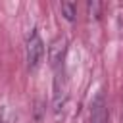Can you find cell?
I'll list each match as a JSON object with an SVG mask.
<instances>
[{
  "mask_svg": "<svg viewBox=\"0 0 123 123\" xmlns=\"http://www.w3.org/2000/svg\"><path fill=\"white\" fill-rule=\"evenodd\" d=\"M67 46H69V40H67V37H63V35H60V37H56L50 44H48V62H50V65L54 67V69H62V65H63V60H65V54H67Z\"/></svg>",
  "mask_w": 123,
  "mask_h": 123,
  "instance_id": "7a4b0ae2",
  "label": "cell"
},
{
  "mask_svg": "<svg viewBox=\"0 0 123 123\" xmlns=\"http://www.w3.org/2000/svg\"><path fill=\"white\" fill-rule=\"evenodd\" d=\"M67 81L62 75V71H58L56 81H54V100H52V110L56 113V117H60V113H63L65 106H67Z\"/></svg>",
  "mask_w": 123,
  "mask_h": 123,
  "instance_id": "3957f363",
  "label": "cell"
},
{
  "mask_svg": "<svg viewBox=\"0 0 123 123\" xmlns=\"http://www.w3.org/2000/svg\"><path fill=\"white\" fill-rule=\"evenodd\" d=\"M0 123H2V111H0Z\"/></svg>",
  "mask_w": 123,
  "mask_h": 123,
  "instance_id": "52a82bcc",
  "label": "cell"
},
{
  "mask_svg": "<svg viewBox=\"0 0 123 123\" xmlns=\"http://www.w3.org/2000/svg\"><path fill=\"white\" fill-rule=\"evenodd\" d=\"M25 56H27V67L29 69H37L40 65V60L44 56V42L38 35L37 29H33L27 37V44H25Z\"/></svg>",
  "mask_w": 123,
  "mask_h": 123,
  "instance_id": "6da1fadb",
  "label": "cell"
},
{
  "mask_svg": "<svg viewBox=\"0 0 123 123\" xmlns=\"http://www.w3.org/2000/svg\"><path fill=\"white\" fill-rule=\"evenodd\" d=\"M88 123H108V104H106V98H104V92L102 90L90 102Z\"/></svg>",
  "mask_w": 123,
  "mask_h": 123,
  "instance_id": "277c9868",
  "label": "cell"
},
{
  "mask_svg": "<svg viewBox=\"0 0 123 123\" xmlns=\"http://www.w3.org/2000/svg\"><path fill=\"white\" fill-rule=\"evenodd\" d=\"M60 10H62V15L67 19V21H75V17H77V6H75V2H62L60 4Z\"/></svg>",
  "mask_w": 123,
  "mask_h": 123,
  "instance_id": "5b68a950",
  "label": "cell"
},
{
  "mask_svg": "<svg viewBox=\"0 0 123 123\" xmlns=\"http://www.w3.org/2000/svg\"><path fill=\"white\" fill-rule=\"evenodd\" d=\"M100 4L98 2H88V10H90V13L94 15V17H100Z\"/></svg>",
  "mask_w": 123,
  "mask_h": 123,
  "instance_id": "8992f818",
  "label": "cell"
}]
</instances>
